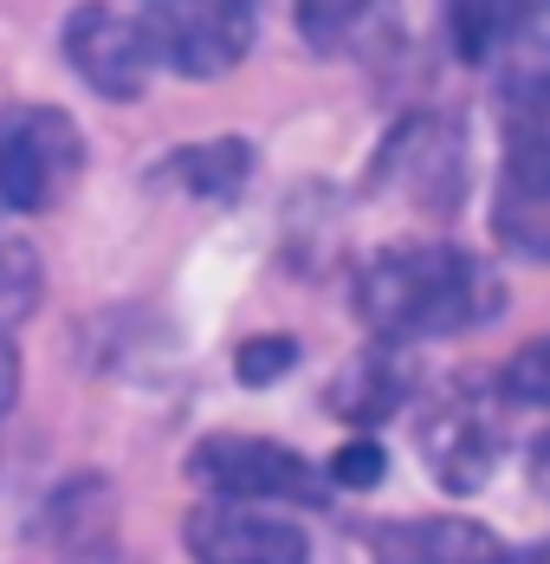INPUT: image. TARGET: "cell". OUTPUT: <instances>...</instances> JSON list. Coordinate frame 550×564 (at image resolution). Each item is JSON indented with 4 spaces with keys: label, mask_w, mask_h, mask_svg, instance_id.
<instances>
[{
    "label": "cell",
    "mask_w": 550,
    "mask_h": 564,
    "mask_svg": "<svg viewBox=\"0 0 550 564\" xmlns=\"http://www.w3.org/2000/svg\"><path fill=\"white\" fill-rule=\"evenodd\" d=\"M498 305H505V292L493 273L473 253L440 247V240L388 247L376 260H363V273H356V318L383 344L453 338V332L486 325Z\"/></svg>",
    "instance_id": "obj_1"
},
{
    "label": "cell",
    "mask_w": 550,
    "mask_h": 564,
    "mask_svg": "<svg viewBox=\"0 0 550 564\" xmlns=\"http://www.w3.org/2000/svg\"><path fill=\"white\" fill-rule=\"evenodd\" d=\"M85 175V137L58 105H0V208L46 215Z\"/></svg>",
    "instance_id": "obj_2"
},
{
    "label": "cell",
    "mask_w": 550,
    "mask_h": 564,
    "mask_svg": "<svg viewBox=\"0 0 550 564\" xmlns=\"http://www.w3.org/2000/svg\"><path fill=\"white\" fill-rule=\"evenodd\" d=\"M188 480L233 507H324L330 474L266 435H208L188 454Z\"/></svg>",
    "instance_id": "obj_3"
},
{
    "label": "cell",
    "mask_w": 550,
    "mask_h": 564,
    "mask_svg": "<svg viewBox=\"0 0 550 564\" xmlns=\"http://www.w3.org/2000/svg\"><path fill=\"white\" fill-rule=\"evenodd\" d=\"M370 188L408 202L415 215L447 221L460 208V195H466V137H460V123L435 111L402 117L383 137L376 163H370Z\"/></svg>",
    "instance_id": "obj_4"
},
{
    "label": "cell",
    "mask_w": 550,
    "mask_h": 564,
    "mask_svg": "<svg viewBox=\"0 0 550 564\" xmlns=\"http://www.w3.org/2000/svg\"><path fill=\"white\" fill-rule=\"evenodd\" d=\"M65 58H72V72L98 98H110V105L143 98L150 78L163 72L156 40H150V13L117 7V0H85V7L65 13Z\"/></svg>",
    "instance_id": "obj_5"
},
{
    "label": "cell",
    "mask_w": 550,
    "mask_h": 564,
    "mask_svg": "<svg viewBox=\"0 0 550 564\" xmlns=\"http://www.w3.org/2000/svg\"><path fill=\"white\" fill-rule=\"evenodd\" d=\"M505 454V422L493 409V390L453 383L428 402L421 415V460L447 494H480Z\"/></svg>",
    "instance_id": "obj_6"
},
{
    "label": "cell",
    "mask_w": 550,
    "mask_h": 564,
    "mask_svg": "<svg viewBox=\"0 0 550 564\" xmlns=\"http://www.w3.org/2000/svg\"><path fill=\"white\" fill-rule=\"evenodd\" d=\"M143 13L163 72L220 78L253 53V0H150Z\"/></svg>",
    "instance_id": "obj_7"
},
{
    "label": "cell",
    "mask_w": 550,
    "mask_h": 564,
    "mask_svg": "<svg viewBox=\"0 0 550 564\" xmlns=\"http://www.w3.org/2000/svg\"><path fill=\"white\" fill-rule=\"evenodd\" d=\"M188 552L195 564H311V545L292 519L266 507H233V500H208L188 512Z\"/></svg>",
    "instance_id": "obj_8"
},
{
    "label": "cell",
    "mask_w": 550,
    "mask_h": 564,
    "mask_svg": "<svg viewBox=\"0 0 550 564\" xmlns=\"http://www.w3.org/2000/svg\"><path fill=\"white\" fill-rule=\"evenodd\" d=\"M493 240L512 260L550 267V143L544 137H512L505 170L493 188Z\"/></svg>",
    "instance_id": "obj_9"
},
{
    "label": "cell",
    "mask_w": 550,
    "mask_h": 564,
    "mask_svg": "<svg viewBox=\"0 0 550 564\" xmlns=\"http://www.w3.org/2000/svg\"><path fill=\"white\" fill-rule=\"evenodd\" d=\"M298 33L318 58L383 65L402 46V7L395 0H298Z\"/></svg>",
    "instance_id": "obj_10"
},
{
    "label": "cell",
    "mask_w": 550,
    "mask_h": 564,
    "mask_svg": "<svg viewBox=\"0 0 550 564\" xmlns=\"http://www.w3.org/2000/svg\"><path fill=\"white\" fill-rule=\"evenodd\" d=\"M376 564H512L505 539L480 519H395L376 532Z\"/></svg>",
    "instance_id": "obj_11"
},
{
    "label": "cell",
    "mask_w": 550,
    "mask_h": 564,
    "mask_svg": "<svg viewBox=\"0 0 550 564\" xmlns=\"http://www.w3.org/2000/svg\"><path fill=\"white\" fill-rule=\"evenodd\" d=\"M402 402H408V364L395 357V344H388V350H370V357H356V364L330 383V409H337L356 435L383 429Z\"/></svg>",
    "instance_id": "obj_12"
},
{
    "label": "cell",
    "mask_w": 550,
    "mask_h": 564,
    "mask_svg": "<svg viewBox=\"0 0 550 564\" xmlns=\"http://www.w3.org/2000/svg\"><path fill=\"white\" fill-rule=\"evenodd\" d=\"M168 188H182V195H195V202H233V195H246V182H253V143H240V137H215V143H188V150H175L168 163H156Z\"/></svg>",
    "instance_id": "obj_13"
},
{
    "label": "cell",
    "mask_w": 550,
    "mask_h": 564,
    "mask_svg": "<svg viewBox=\"0 0 550 564\" xmlns=\"http://www.w3.org/2000/svg\"><path fill=\"white\" fill-rule=\"evenodd\" d=\"M531 7L538 0H440V26L466 65H486V58H505L518 46Z\"/></svg>",
    "instance_id": "obj_14"
},
{
    "label": "cell",
    "mask_w": 550,
    "mask_h": 564,
    "mask_svg": "<svg viewBox=\"0 0 550 564\" xmlns=\"http://www.w3.org/2000/svg\"><path fill=\"white\" fill-rule=\"evenodd\" d=\"M40 292H46V267L40 253L20 240V234H0V332L33 318L40 312Z\"/></svg>",
    "instance_id": "obj_15"
},
{
    "label": "cell",
    "mask_w": 550,
    "mask_h": 564,
    "mask_svg": "<svg viewBox=\"0 0 550 564\" xmlns=\"http://www.w3.org/2000/svg\"><path fill=\"white\" fill-rule=\"evenodd\" d=\"M498 395H505V402L550 409V332L544 338H531L525 350H512V364L498 370Z\"/></svg>",
    "instance_id": "obj_16"
},
{
    "label": "cell",
    "mask_w": 550,
    "mask_h": 564,
    "mask_svg": "<svg viewBox=\"0 0 550 564\" xmlns=\"http://www.w3.org/2000/svg\"><path fill=\"white\" fill-rule=\"evenodd\" d=\"M298 364V344L285 338V332H266V338H246L233 350V370H240V383H253V390H266L278 383L285 370Z\"/></svg>",
    "instance_id": "obj_17"
},
{
    "label": "cell",
    "mask_w": 550,
    "mask_h": 564,
    "mask_svg": "<svg viewBox=\"0 0 550 564\" xmlns=\"http://www.w3.org/2000/svg\"><path fill=\"white\" fill-rule=\"evenodd\" d=\"M388 467V454L376 435H356L350 448H337V460H330V487H376Z\"/></svg>",
    "instance_id": "obj_18"
},
{
    "label": "cell",
    "mask_w": 550,
    "mask_h": 564,
    "mask_svg": "<svg viewBox=\"0 0 550 564\" xmlns=\"http://www.w3.org/2000/svg\"><path fill=\"white\" fill-rule=\"evenodd\" d=\"M13 395H20V357H13V338L0 332V415L13 409Z\"/></svg>",
    "instance_id": "obj_19"
},
{
    "label": "cell",
    "mask_w": 550,
    "mask_h": 564,
    "mask_svg": "<svg viewBox=\"0 0 550 564\" xmlns=\"http://www.w3.org/2000/svg\"><path fill=\"white\" fill-rule=\"evenodd\" d=\"M531 480H538V494L550 500V435L538 442V448H531Z\"/></svg>",
    "instance_id": "obj_20"
},
{
    "label": "cell",
    "mask_w": 550,
    "mask_h": 564,
    "mask_svg": "<svg viewBox=\"0 0 550 564\" xmlns=\"http://www.w3.org/2000/svg\"><path fill=\"white\" fill-rule=\"evenodd\" d=\"M512 564H550V539H538V545H525V552H512Z\"/></svg>",
    "instance_id": "obj_21"
}]
</instances>
